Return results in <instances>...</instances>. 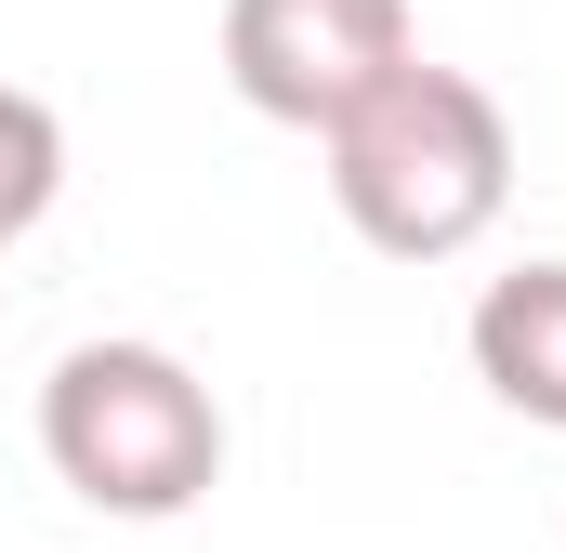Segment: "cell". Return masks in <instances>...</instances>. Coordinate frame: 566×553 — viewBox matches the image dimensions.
I'll use <instances>...</instances> for the list:
<instances>
[{"instance_id":"7a4b0ae2","label":"cell","mask_w":566,"mask_h":553,"mask_svg":"<svg viewBox=\"0 0 566 553\" xmlns=\"http://www.w3.org/2000/svg\"><path fill=\"white\" fill-rule=\"evenodd\" d=\"M40 461L66 501L119 528H171L224 488V409L171 343H66L40 383Z\"/></svg>"},{"instance_id":"5b68a950","label":"cell","mask_w":566,"mask_h":553,"mask_svg":"<svg viewBox=\"0 0 566 553\" xmlns=\"http://www.w3.org/2000/svg\"><path fill=\"white\" fill-rule=\"evenodd\" d=\"M53 198H66V119H53L40 93H13V80H0V251H13Z\"/></svg>"},{"instance_id":"3957f363","label":"cell","mask_w":566,"mask_h":553,"mask_svg":"<svg viewBox=\"0 0 566 553\" xmlns=\"http://www.w3.org/2000/svg\"><path fill=\"white\" fill-rule=\"evenodd\" d=\"M409 53H422L409 40V0H224V80L277 133H329Z\"/></svg>"},{"instance_id":"277c9868","label":"cell","mask_w":566,"mask_h":553,"mask_svg":"<svg viewBox=\"0 0 566 553\" xmlns=\"http://www.w3.org/2000/svg\"><path fill=\"white\" fill-rule=\"evenodd\" d=\"M461 343H474V383H488L514 421L566 435V264H514V276H488Z\"/></svg>"},{"instance_id":"6da1fadb","label":"cell","mask_w":566,"mask_h":553,"mask_svg":"<svg viewBox=\"0 0 566 553\" xmlns=\"http://www.w3.org/2000/svg\"><path fill=\"white\" fill-rule=\"evenodd\" d=\"M316 145H329L343 225L382 264H461L514 211V119H501V93L461 80V66H434V53L382 66Z\"/></svg>"}]
</instances>
